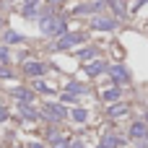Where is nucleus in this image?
<instances>
[{
	"label": "nucleus",
	"mask_w": 148,
	"mask_h": 148,
	"mask_svg": "<svg viewBox=\"0 0 148 148\" xmlns=\"http://www.w3.org/2000/svg\"><path fill=\"white\" fill-rule=\"evenodd\" d=\"M39 29H42V34H47V36H62L65 31H68V23H65V18H60V16H52L49 10L42 16V23H39Z\"/></svg>",
	"instance_id": "1"
},
{
	"label": "nucleus",
	"mask_w": 148,
	"mask_h": 148,
	"mask_svg": "<svg viewBox=\"0 0 148 148\" xmlns=\"http://www.w3.org/2000/svg\"><path fill=\"white\" fill-rule=\"evenodd\" d=\"M83 39H86V36H83V34H78V31H75V34H62L52 47H55V49H70L73 44H81Z\"/></svg>",
	"instance_id": "2"
},
{
	"label": "nucleus",
	"mask_w": 148,
	"mask_h": 148,
	"mask_svg": "<svg viewBox=\"0 0 148 148\" xmlns=\"http://www.w3.org/2000/svg\"><path fill=\"white\" fill-rule=\"evenodd\" d=\"M42 114H44L47 120H55V122H57V120H65V117H68V109H65L62 104H44V112H42Z\"/></svg>",
	"instance_id": "3"
},
{
	"label": "nucleus",
	"mask_w": 148,
	"mask_h": 148,
	"mask_svg": "<svg viewBox=\"0 0 148 148\" xmlns=\"http://www.w3.org/2000/svg\"><path fill=\"white\" fill-rule=\"evenodd\" d=\"M107 70H109V75L114 78V83H117V86H125V83H130V73H127L122 65H109Z\"/></svg>",
	"instance_id": "4"
},
{
	"label": "nucleus",
	"mask_w": 148,
	"mask_h": 148,
	"mask_svg": "<svg viewBox=\"0 0 148 148\" xmlns=\"http://www.w3.org/2000/svg\"><path fill=\"white\" fill-rule=\"evenodd\" d=\"M23 73H26V75H31V78H39V75H44V73H47V65H44V62L31 60V62H26V65H23Z\"/></svg>",
	"instance_id": "5"
},
{
	"label": "nucleus",
	"mask_w": 148,
	"mask_h": 148,
	"mask_svg": "<svg viewBox=\"0 0 148 148\" xmlns=\"http://www.w3.org/2000/svg\"><path fill=\"white\" fill-rule=\"evenodd\" d=\"M91 26H94L96 31H112V29L117 26V21H114V18H107V16H99V18L91 21Z\"/></svg>",
	"instance_id": "6"
},
{
	"label": "nucleus",
	"mask_w": 148,
	"mask_h": 148,
	"mask_svg": "<svg viewBox=\"0 0 148 148\" xmlns=\"http://www.w3.org/2000/svg\"><path fill=\"white\" fill-rule=\"evenodd\" d=\"M130 138H135V140H146V138H148V125H146V122H135V125H130Z\"/></svg>",
	"instance_id": "7"
},
{
	"label": "nucleus",
	"mask_w": 148,
	"mask_h": 148,
	"mask_svg": "<svg viewBox=\"0 0 148 148\" xmlns=\"http://www.w3.org/2000/svg\"><path fill=\"white\" fill-rule=\"evenodd\" d=\"M107 68H109V65H107L104 60H94V62H88V65H86V73H88V75H101Z\"/></svg>",
	"instance_id": "8"
},
{
	"label": "nucleus",
	"mask_w": 148,
	"mask_h": 148,
	"mask_svg": "<svg viewBox=\"0 0 148 148\" xmlns=\"http://www.w3.org/2000/svg\"><path fill=\"white\" fill-rule=\"evenodd\" d=\"M130 112V107L125 104V101H114L112 107H109V117H122V114H127Z\"/></svg>",
	"instance_id": "9"
},
{
	"label": "nucleus",
	"mask_w": 148,
	"mask_h": 148,
	"mask_svg": "<svg viewBox=\"0 0 148 148\" xmlns=\"http://www.w3.org/2000/svg\"><path fill=\"white\" fill-rule=\"evenodd\" d=\"M18 109H21V114H23V117H29V120H36V117H39V112H34V109L29 107V101H21V107H18Z\"/></svg>",
	"instance_id": "10"
},
{
	"label": "nucleus",
	"mask_w": 148,
	"mask_h": 148,
	"mask_svg": "<svg viewBox=\"0 0 148 148\" xmlns=\"http://www.w3.org/2000/svg\"><path fill=\"white\" fill-rule=\"evenodd\" d=\"M70 117H73L75 122H86V120H88V112H86L83 107H75V109L70 112Z\"/></svg>",
	"instance_id": "11"
},
{
	"label": "nucleus",
	"mask_w": 148,
	"mask_h": 148,
	"mask_svg": "<svg viewBox=\"0 0 148 148\" xmlns=\"http://www.w3.org/2000/svg\"><path fill=\"white\" fill-rule=\"evenodd\" d=\"M13 96H16V99H21V101H31V96H34V94H31L29 88H13Z\"/></svg>",
	"instance_id": "12"
},
{
	"label": "nucleus",
	"mask_w": 148,
	"mask_h": 148,
	"mask_svg": "<svg viewBox=\"0 0 148 148\" xmlns=\"http://www.w3.org/2000/svg\"><path fill=\"white\" fill-rule=\"evenodd\" d=\"M101 96H104V101H117V99H120V88H117V86H114V88H104Z\"/></svg>",
	"instance_id": "13"
},
{
	"label": "nucleus",
	"mask_w": 148,
	"mask_h": 148,
	"mask_svg": "<svg viewBox=\"0 0 148 148\" xmlns=\"http://www.w3.org/2000/svg\"><path fill=\"white\" fill-rule=\"evenodd\" d=\"M34 91H39V94H55V88L47 86L44 81H34Z\"/></svg>",
	"instance_id": "14"
},
{
	"label": "nucleus",
	"mask_w": 148,
	"mask_h": 148,
	"mask_svg": "<svg viewBox=\"0 0 148 148\" xmlns=\"http://www.w3.org/2000/svg\"><path fill=\"white\" fill-rule=\"evenodd\" d=\"M36 5H39V0H26V5H23V16H36Z\"/></svg>",
	"instance_id": "15"
},
{
	"label": "nucleus",
	"mask_w": 148,
	"mask_h": 148,
	"mask_svg": "<svg viewBox=\"0 0 148 148\" xmlns=\"http://www.w3.org/2000/svg\"><path fill=\"white\" fill-rule=\"evenodd\" d=\"M68 91H70V94H86L88 88H86V86H81V83H70V86H68Z\"/></svg>",
	"instance_id": "16"
},
{
	"label": "nucleus",
	"mask_w": 148,
	"mask_h": 148,
	"mask_svg": "<svg viewBox=\"0 0 148 148\" xmlns=\"http://www.w3.org/2000/svg\"><path fill=\"white\" fill-rule=\"evenodd\" d=\"M117 143H120V140H117L114 135H107V138L101 140V146H104V148H114V146H117Z\"/></svg>",
	"instance_id": "17"
},
{
	"label": "nucleus",
	"mask_w": 148,
	"mask_h": 148,
	"mask_svg": "<svg viewBox=\"0 0 148 148\" xmlns=\"http://www.w3.org/2000/svg\"><path fill=\"white\" fill-rule=\"evenodd\" d=\"M5 42H23V36L16 34V31H8V34H5Z\"/></svg>",
	"instance_id": "18"
},
{
	"label": "nucleus",
	"mask_w": 148,
	"mask_h": 148,
	"mask_svg": "<svg viewBox=\"0 0 148 148\" xmlns=\"http://www.w3.org/2000/svg\"><path fill=\"white\" fill-rule=\"evenodd\" d=\"M94 55H96V49H94V47H88V49H83V52H81V57H83V60H88V57H94Z\"/></svg>",
	"instance_id": "19"
},
{
	"label": "nucleus",
	"mask_w": 148,
	"mask_h": 148,
	"mask_svg": "<svg viewBox=\"0 0 148 148\" xmlns=\"http://www.w3.org/2000/svg\"><path fill=\"white\" fill-rule=\"evenodd\" d=\"M3 120H8V109H5V107L0 104V122H3Z\"/></svg>",
	"instance_id": "20"
},
{
	"label": "nucleus",
	"mask_w": 148,
	"mask_h": 148,
	"mask_svg": "<svg viewBox=\"0 0 148 148\" xmlns=\"http://www.w3.org/2000/svg\"><path fill=\"white\" fill-rule=\"evenodd\" d=\"M5 60H8V49H5V47H0V62H5Z\"/></svg>",
	"instance_id": "21"
},
{
	"label": "nucleus",
	"mask_w": 148,
	"mask_h": 148,
	"mask_svg": "<svg viewBox=\"0 0 148 148\" xmlns=\"http://www.w3.org/2000/svg\"><path fill=\"white\" fill-rule=\"evenodd\" d=\"M70 148H86V146H83L81 140H73V143H70Z\"/></svg>",
	"instance_id": "22"
},
{
	"label": "nucleus",
	"mask_w": 148,
	"mask_h": 148,
	"mask_svg": "<svg viewBox=\"0 0 148 148\" xmlns=\"http://www.w3.org/2000/svg\"><path fill=\"white\" fill-rule=\"evenodd\" d=\"M26 148H44V146H42V143H29Z\"/></svg>",
	"instance_id": "23"
},
{
	"label": "nucleus",
	"mask_w": 148,
	"mask_h": 148,
	"mask_svg": "<svg viewBox=\"0 0 148 148\" xmlns=\"http://www.w3.org/2000/svg\"><path fill=\"white\" fill-rule=\"evenodd\" d=\"M47 3H49V5H57V3H62V0H47Z\"/></svg>",
	"instance_id": "24"
},
{
	"label": "nucleus",
	"mask_w": 148,
	"mask_h": 148,
	"mask_svg": "<svg viewBox=\"0 0 148 148\" xmlns=\"http://www.w3.org/2000/svg\"><path fill=\"white\" fill-rule=\"evenodd\" d=\"M16 148H23V146H16Z\"/></svg>",
	"instance_id": "25"
},
{
	"label": "nucleus",
	"mask_w": 148,
	"mask_h": 148,
	"mask_svg": "<svg viewBox=\"0 0 148 148\" xmlns=\"http://www.w3.org/2000/svg\"><path fill=\"white\" fill-rule=\"evenodd\" d=\"M146 120H148V114H146Z\"/></svg>",
	"instance_id": "26"
},
{
	"label": "nucleus",
	"mask_w": 148,
	"mask_h": 148,
	"mask_svg": "<svg viewBox=\"0 0 148 148\" xmlns=\"http://www.w3.org/2000/svg\"><path fill=\"white\" fill-rule=\"evenodd\" d=\"M99 148H104V146H99Z\"/></svg>",
	"instance_id": "27"
},
{
	"label": "nucleus",
	"mask_w": 148,
	"mask_h": 148,
	"mask_svg": "<svg viewBox=\"0 0 148 148\" xmlns=\"http://www.w3.org/2000/svg\"><path fill=\"white\" fill-rule=\"evenodd\" d=\"M0 23H3V21H0Z\"/></svg>",
	"instance_id": "28"
}]
</instances>
